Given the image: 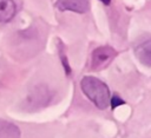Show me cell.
I'll use <instances>...</instances> for the list:
<instances>
[{
	"instance_id": "1",
	"label": "cell",
	"mask_w": 151,
	"mask_h": 138,
	"mask_svg": "<svg viewBox=\"0 0 151 138\" xmlns=\"http://www.w3.org/2000/svg\"><path fill=\"white\" fill-rule=\"evenodd\" d=\"M85 96L100 110H104L110 104V91L105 83L94 77H85L80 83Z\"/></svg>"
},
{
	"instance_id": "2",
	"label": "cell",
	"mask_w": 151,
	"mask_h": 138,
	"mask_svg": "<svg viewBox=\"0 0 151 138\" xmlns=\"http://www.w3.org/2000/svg\"><path fill=\"white\" fill-rule=\"evenodd\" d=\"M117 55V51L110 46H100L97 47L92 52L91 57V70L100 71L105 68Z\"/></svg>"
},
{
	"instance_id": "3",
	"label": "cell",
	"mask_w": 151,
	"mask_h": 138,
	"mask_svg": "<svg viewBox=\"0 0 151 138\" xmlns=\"http://www.w3.org/2000/svg\"><path fill=\"white\" fill-rule=\"evenodd\" d=\"M55 7L61 12L71 11L76 13H85L90 8V0H57Z\"/></svg>"
},
{
	"instance_id": "4",
	"label": "cell",
	"mask_w": 151,
	"mask_h": 138,
	"mask_svg": "<svg viewBox=\"0 0 151 138\" xmlns=\"http://www.w3.org/2000/svg\"><path fill=\"white\" fill-rule=\"evenodd\" d=\"M134 54L145 66H151V38L144 39L134 47Z\"/></svg>"
},
{
	"instance_id": "5",
	"label": "cell",
	"mask_w": 151,
	"mask_h": 138,
	"mask_svg": "<svg viewBox=\"0 0 151 138\" xmlns=\"http://www.w3.org/2000/svg\"><path fill=\"white\" fill-rule=\"evenodd\" d=\"M17 13V7L13 0H0V22L11 21Z\"/></svg>"
},
{
	"instance_id": "6",
	"label": "cell",
	"mask_w": 151,
	"mask_h": 138,
	"mask_svg": "<svg viewBox=\"0 0 151 138\" xmlns=\"http://www.w3.org/2000/svg\"><path fill=\"white\" fill-rule=\"evenodd\" d=\"M0 138H20V130L17 125L0 119Z\"/></svg>"
},
{
	"instance_id": "7",
	"label": "cell",
	"mask_w": 151,
	"mask_h": 138,
	"mask_svg": "<svg viewBox=\"0 0 151 138\" xmlns=\"http://www.w3.org/2000/svg\"><path fill=\"white\" fill-rule=\"evenodd\" d=\"M111 103H112V107H117V106L124 104V101L118 97V94H113V98L111 99Z\"/></svg>"
},
{
	"instance_id": "8",
	"label": "cell",
	"mask_w": 151,
	"mask_h": 138,
	"mask_svg": "<svg viewBox=\"0 0 151 138\" xmlns=\"http://www.w3.org/2000/svg\"><path fill=\"white\" fill-rule=\"evenodd\" d=\"M100 1H101V2H104V4H105V5H109V4H110V1H111V0H100Z\"/></svg>"
}]
</instances>
